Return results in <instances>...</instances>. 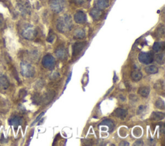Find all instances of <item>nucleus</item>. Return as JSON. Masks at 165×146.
Segmentation results:
<instances>
[{
  "label": "nucleus",
  "instance_id": "6ab92c4d",
  "mask_svg": "<svg viewBox=\"0 0 165 146\" xmlns=\"http://www.w3.org/2000/svg\"><path fill=\"white\" fill-rule=\"evenodd\" d=\"M144 70L146 74L149 75L157 74L159 72V69L155 65H151V66H147L146 67L144 68Z\"/></svg>",
  "mask_w": 165,
  "mask_h": 146
},
{
  "label": "nucleus",
  "instance_id": "9b49d317",
  "mask_svg": "<svg viewBox=\"0 0 165 146\" xmlns=\"http://www.w3.org/2000/svg\"><path fill=\"white\" fill-rule=\"evenodd\" d=\"M55 97V92H50L47 93H45L44 95L42 97H41V102H44V104H48L52 101L53 99Z\"/></svg>",
  "mask_w": 165,
  "mask_h": 146
},
{
  "label": "nucleus",
  "instance_id": "4be33fe9",
  "mask_svg": "<svg viewBox=\"0 0 165 146\" xmlns=\"http://www.w3.org/2000/svg\"><path fill=\"white\" fill-rule=\"evenodd\" d=\"M164 43H159V42H156L153 45L152 49L155 52H159L161 50H164Z\"/></svg>",
  "mask_w": 165,
  "mask_h": 146
},
{
  "label": "nucleus",
  "instance_id": "f03ea898",
  "mask_svg": "<svg viewBox=\"0 0 165 146\" xmlns=\"http://www.w3.org/2000/svg\"><path fill=\"white\" fill-rule=\"evenodd\" d=\"M22 75L25 77H32L35 74V69L29 62L23 61L20 64Z\"/></svg>",
  "mask_w": 165,
  "mask_h": 146
},
{
  "label": "nucleus",
  "instance_id": "a878e982",
  "mask_svg": "<svg viewBox=\"0 0 165 146\" xmlns=\"http://www.w3.org/2000/svg\"><path fill=\"white\" fill-rule=\"evenodd\" d=\"M54 39H55V34L52 32V30H50L49 35H48V37L47 38V41L49 43H53Z\"/></svg>",
  "mask_w": 165,
  "mask_h": 146
},
{
  "label": "nucleus",
  "instance_id": "4468645a",
  "mask_svg": "<svg viewBox=\"0 0 165 146\" xmlns=\"http://www.w3.org/2000/svg\"><path fill=\"white\" fill-rule=\"evenodd\" d=\"M164 117H165V115L164 113L154 112L152 113V115H151L150 119L155 121H159L164 119Z\"/></svg>",
  "mask_w": 165,
  "mask_h": 146
},
{
  "label": "nucleus",
  "instance_id": "9d476101",
  "mask_svg": "<svg viewBox=\"0 0 165 146\" xmlns=\"http://www.w3.org/2000/svg\"><path fill=\"white\" fill-rule=\"evenodd\" d=\"M23 120L22 118L18 116H14L10 118L9 120V123L10 126H12L14 127L15 129H16L19 126L22 124Z\"/></svg>",
  "mask_w": 165,
  "mask_h": 146
},
{
  "label": "nucleus",
  "instance_id": "7ed1b4c3",
  "mask_svg": "<svg viewBox=\"0 0 165 146\" xmlns=\"http://www.w3.org/2000/svg\"><path fill=\"white\" fill-rule=\"evenodd\" d=\"M139 61L144 64H149L154 61V55L152 52H141L139 54Z\"/></svg>",
  "mask_w": 165,
  "mask_h": 146
},
{
  "label": "nucleus",
  "instance_id": "1a4fd4ad",
  "mask_svg": "<svg viewBox=\"0 0 165 146\" xmlns=\"http://www.w3.org/2000/svg\"><path fill=\"white\" fill-rule=\"evenodd\" d=\"M74 20L78 24H84L87 21V16L82 11H78L74 16Z\"/></svg>",
  "mask_w": 165,
  "mask_h": 146
},
{
  "label": "nucleus",
  "instance_id": "c756f323",
  "mask_svg": "<svg viewBox=\"0 0 165 146\" xmlns=\"http://www.w3.org/2000/svg\"><path fill=\"white\" fill-rule=\"evenodd\" d=\"M75 3H76L77 5H82V3H84L86 0H73Z\"/></svg>",
  "mask_w": 165,
  "mask_h": 146
},
{
  "label": "nucleus",
  "instance_id": "0eeeda50",
  "mask_svg": "<svg viewBox=\"0 0 165 146\" xmlns=\"http://www.w3.org/2000/svg\"><path fill=\"white\" fill-rule=\"evenodd\" d=\"M87 45L86 42H77L72 46V55L77 56L84 49Z\"/></svg>",
  "mask_w": 165,
  "mask_h": 146
},
{
  "label": "nucleus",
  "instance_id": "20e7f679",
  "mask_svg": "<svg viewBox=\"0 0 165 146\" xmlns=\"http://www.w3.org/2000/svg\"><path fill=\"white\" fill-rule=\"evenodd\" d=\"M22 36L26 39L33 40L37 36V30L32 26H28L23 30Z\"/></svg>",
  "mask_w": 165,
  "mask_h": 146
},
{
  "label": "nucleus",
  "instance_id": "b1692460",
  "mask_svg": "<svg viewBox=\"0 0 165 146\" xmlns=\"http://www.w3.org/2000/svg\"><path fill=\"white\" fill-rule=\"evenodd\" d=\"M154 88L156 89L157 91H162V90L163 91L164 89V82L163 81H159L154 84Z\"/></svg>",
  "mask_w": 165,
  "mask_h": 146
},
{
  "label": "nucleus",
  "instance_id": "dca6fc26",
  "mask_svg": "<svg viewBox=\"0 0 165 146\" xmlns=\"http://www.w3.org/2000/svg\"><path fill=\"white\" fill-rule=\"evenodd\" d=\"M115 115L122 120L125 119L127 115V111L122 108H118L114 112Z\"/></svg>",
  "mask_w": 165,
  "mask_h": 146
},
{
  "label": "nucleus",
  "instance_id": "cd10ccee",
  "mask_svg": "<svg viewBox=\"0 0 165 146\" xmlns=\"http://www.w3.org/2000/svg\"><path fill=\"white\" fill-rule=\"evenodd\" d=\"M143 145V141L142 140H138L135 142V143L133 144V145Z\"/></svg>",
  "mask_w": 165,
  "mask_h": 146
},
{
  "label": "nucleus",
  "instance_id": "39448f33",
  "mask_svg": "<svg viewBox=\"0 0 165 146\" xmlns=\"http://www.w3.org/2000/svg\"><path fill=\"white\" fill-rule=\"evenodd\" d=\"M42 64L43 67L49 69H52L56 65V60L54 57L50 54L44 55L42 59Z\"/></svg>",
  "mask_w": 165,
  "mask_h": 146
},
{
  "label": "nucleus",
  "instance_id": "423d86ee",
  "mask_svg": "<svg viewBox=\"0 0 165 146\" xmlns=\"http://www.w3.org/2000/svg\"><path fill=\"white\" fill-rule=\"evenodd\" d=\"M50 6L54 12L59 13L63 10L65 6L64 0H50Z\"/></svg>",
  "mask_w": 165,
  "mask_h": 146
},
{
  "label": "nucleus",
  "instance_id": "f257e3e1",
  "mask_svg": "<svg viewBox=\"0 0 165 146\" xmlns=\"http://www.w3.org/2000/svg\"><path fill=\"white\" fill-rule=\"evenodd\" d=\"M72 26H73V23L71 17L67 14L60 17L56 24L57 29L61 33L69 32L72 30Z\"/></svg>",
  "mask_w": 165,
  "mask_h": 146
},
{
  "label": "nucleus",
  "instance_id": "7c9ffc66",
  "mask_svg": "<svg viewBox=\"0 0 165 146\" xmlns=\"http://www.w3.org/2000/svg\"><path fill=\"white\" fill-rule=\"evenodd\" d=\"M129 97H130V99L133 100V101H134V102H136L137 100V97L135 95H130Z\"/></svg>",
  "mask_w": 165,
  "mask_h": 146
},
{
  "label": "nucleus",
  "instance_id": "473e14b6",
  "mask_svg": "<svg viewBox=\"0 0 165 146\" xmlns=\"http://www.w3.org/2000/svg\"><path fill=\"white\" fill-rule=\"evenodd\" d=\"M1 20H0V26H1Z\"/></svg>",
  "mask_w": 165,
  "mask_h": 146
},
{
  "label": "nucleus",
  "instance_id": "f8f14e48",
  "mask_svg": "<svg viewBox=\"0 0 165 146\" xmlns=\"http://www.w3.org/2000/svg\"><path fill=\"white\" fill-rule=\"evenodd\" d=\"M90 14L91 17L94 20H99V19L101 18V16H102V14H103L102 10L99 9L97 7L93 8L91 10V11L90 12Z\"/></svg>",
  "mask_w": 165,
  "mask_h": 146
},
{
  "label": "nucleus",
  "instance_id": "f3484780",
  "mask_svg": "<svg viewBox=\"0 0 165 146\" xmlns=\"http://www.w3.org/2000/svg\"><path fill=\"white\" fill-rule=\"evenodd\" d=\"M130 77H131V79L133 81L138 82L142 79L143 74H142V73L139 71L134 70L131 73Z\"/></svg>",
  "mask_w": 165,
  "mask_h": 146
},
{
  "label": "nucleus",
  "instance_id": "5701e85b",
  "mask_svg": "<svg viewBox=\"0 0 165 146\" xmlns=\"http://www.w3.org/2000/svg\"><path fill=\"white\" fill-rule=\"evenodd\" d=\"M156 61L158 64L161 65H163L164 64L165 62V55L164 53H161L160 54H158L156 57Z\"/></svg>",
  "mask_w": 165,
  "mask_h": 146
},
{
  "label": "nucleus",
  "instance_id": "393cba45",
  "mask_svg": "<svg viewBox=\"0 0 165 146\" xmlns=\"http://www.w3.org/2000/svg\"><path fill=\"white\" fill-rule=\"evenodd\" d=\"M156 107L158 109L160 110H164L165 108V106H164V102L163 101V100L161 99H159L157 100V101L156 102V104H155Z\"/></svg>",
  "mask_w": 165,
  "mask_h": 146
},
{
  "label": "nucleus",
  "instance_id": "bb28decb",
  "mask_svg": "<svg viewBox=\"0 0 165 146\" xmlns=\"http://www.w3.org/2000/svg\"><path fill=\"white\" fill-rule=\"evenodd\" d=\"M145 109H146L145 106H139L138 110H137V114H141V113L144 112V111H145Z\"/></svg>",
  "mask_w": 165,
  "mask_h": 146
},
{
  "label": "nucleus",
  "instance_id": "ddd939ff",
  "mask_svg": "<svg viewBox=\"0 0 165 146\" xmlns=\"http://www.w3.org/2000/svg\"><path fill=\"white\" fill-rule=\"evenodd\" d=\"M109 6V0H96L95 7L100 10H104Z\"/></svg>",
  "mask_w": 165,
  "mask_h": 146
},
{
  "label": "nucleus",
  "instance_id": "2f4dec72",
  "mask_svg": "<svg viewBox=\"0 0 165 146\" xmlns=\"http://www.w3.org/2000/svg\"><path fill=\"white\" fill-rule=\"evenodd\" d=\"M130 144L128 142H127L126 141H122L121 142V143L119 144V145H129Z\"/></svg>",
  "mask_w": 165,
  "mask_h": 146
},
{
  "label": "nucleus",
  "instance_id": "a211bd4d",
  "mask_svg": "<svg viewBox=\"0 0 165 146\" xmlns=\"http://www.w3.org/2000/svg\"><path fill=\"white\" fill-rule=\"evenodd\" d=\"M150 89L148 86H143L141 87L138 89V93L143 97H147L150 94Z\"/></svg>",
  "mask_w": 165,
  "mask_h": 146
},
{
  "label": "nucleus",
  "instance_id": "6e6552de",
  "mask_svg": "<svg viewBox=\"0 0 165 146\" xmlns=\"http://www.w3.org/2000/svg\"><path fill=\"white\" fill-rule=\"evenodd\" d=\"M55 54L60 60H65L68 57V51L63 47H58L55 51Z\"/></svg>",
  "mask_w": 165,
  "mask_h": 146
},
{
  "label": "nucleus",
  "instance_id": "2eb2a0df",
  "mask_svg": "<svg viewBox=\"0 0 165 146\" xmlns=\"http://www.w3.org/2000/svg\"><path fill=\"white\" fill-rule=\"evenodd\" d=\"M9 86V81L8 78L5 75H0V88L3 89H7Z\"/></svg>",
  "mask_w": 165,
  "mask_h": 146
},
{
  "label": "nucleus",
  "instance_id": "412c9836",
  "mask_svg": "<svg viewBox=\"0 0 165 146\" xmlns=\"http://www.w3.org/2000/svg\"><path fill=\"white\" fill-rule=\"evenodd\" d=\"M101 126H106L108 127V129L110 131H112L113 129H114L115 125L113 122L110 119H106L103 120L102 122L100 124Z\"/></svg>",
  "mask_w": 165,
  "mask_h": 146
},
{
  "label": "nucleus",
  "instance_id": "aec40b11",
  "mask_svg": "<svg viewBox=\"0 0 165 146\" xmlns=\"http://www.w3.org/2000/svg\"><path fill=\"white\" fill-rule=\"evenodd\" d=\"M86 34L85 30L83 29H77L75 30V32L74 33V37L75 39H82L83 38L85 37Z\"/></svg>",
  "mask_w": 165,
  "mask_h": 146
},
{
  "label": "nucleus",
  "instance_id": "c85d7f7f",
  "mask_svg": "<svg viewBox=\"0 0 165 146\" xmlns=\"http://www.w3.org/2000/svg\"><path fill=\"white\" fill-rule=\"evenodd\" d=\"M44 112H43V113H41V114L39 115L38 117H37V119H36L35 120H34V122H33V123L32 124V126H33V125H34V124H36V123L37 122V121H38V120H39V119H41V118L43 117V115H44Z\"/></svg>",
  "mask_w": 165,
  "mask_h": 146
}]
</instances>
